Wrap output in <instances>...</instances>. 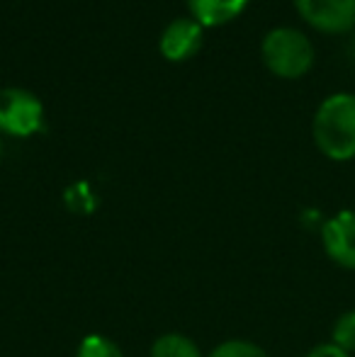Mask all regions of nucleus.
Masks as SVG:
<instances>
[{
    "label": "nucleus",
    "instance_id": "obj_1",
    "mask_svg": "<svg viewBox=\"0 0 355 357\" xmlns=\"http://www.w3.org/2000/svg\"><path fill=\"white\" fill-rule=\"evenodd\" d=\"M314 144L326 158L351 160L355 158V95H328L317 107L312 122Z\"/></svg>",
    "mask_w": 355,
    "mask_h": 357
},
{
    "label": "nucleus",
    "instance_id": "obj_2",
    "mask_svg": "<svg viewBox=\"0 0 355 357\" xmlns=\"http://www.w3.org/2000/svg\"><path fill=\"white\" fill-rule=\"evenodd\" d=\"M263 63L278 78H302L314 66V44L294 27H275L261 44Z\"/></svg>",
    "mask_w": 355,
    "mask_h": 357
},
{
    "label": "nucleus",
    "instance_id": "obj_3",
    "mask_svg": "<svg viewBox=\"0 0 355 357\" xmlns=\"http://www.w3.org/2000/svg\"><path fill=\"white\" fill-rule=\"evenodd\" d=\"M44 124V107L37 95L24 88L0 90V132L10 137H32Z\"/></svg>",
    "mask_w": 355,
    "mask_h": 357
},
{
    "label": "nucleus",
    "instance_id": "obj_4",
    "mask_svg": "<svg viewBox=\"0 0 355 357\" xmlns=\"http://www.w3.org/2000/svg\"><path fill=\"white\" fill-rule=\"evenodd\" d=\"M307 24L326 34H343L355 27V0H294Z\"/></svg>",
    "mask_w": 355,
    "mask_h": 357
},
{
    "label": "nucleus",
    "instance_id": "obj_5",
    "mask_svg": "<svg viewBox=\"0 0 355 357\" xmlns=\"http://www.w3.org/2000/svg\"><path fill=\"white\" fill-rule=\"evenodd\" d=\"M322 243L336 265L355 270V212L343 209L322 226Z\"/></svg>",
    "mask_w": 355,
    "mask_h": 357
},
{
    "label": "nucleus",
    "instance_id": "obj_6",
    "mask_svg": "<svg viewBox=\"0 0 355 357\" xmlns=\"http://www.w3.org/2000/svg\"><path fill=\"white\" fill-rule=\"evenodd\" d=\"M204 27L192 17H178L163 29L161 34V54L168 61H188L202 49Z\"/></svg>",
    "mask_w": 355,
    "mask_h": 357
},
{
    "label": "nucleus",
    "instance_id": "obj_7",
    "mask_svg": "<svg viewBox=\"0 0 355 357\" xmlns=\"http://www.w3.org/2000/svg\"><path fill=\"white\" fill-rule=\"evenodd\" d=\"M246 5L248 0H188L192 20H197L202 27H219L232 22L246 10Z\"/></svg>",
    "mask_w": 355,
    "mask_h": 357
},
{
    "label": "nucleus",
    "instance_id": "obj_8",
    "mask_svg": "<svg viewBox=\"0 0 355 357\" xmlns=\"http://www.w3.org/2000/svg\"><path fill=\"white\" fill-rule=\"evenodd\" d=\"M151 357H202V353L188 335L166 333L153 343Z\"/></svg>",
    "mask_w": 355,
    "mask_h": 357
},
{
    "label": "nucleus",
    "instance_id": "obj_9",
    "mask_svg": "<svg viewBox=\"0 0 355 357\" xmlns=\"http://www.w3.org/2000/svg\"><path fill=\"white\" fill-rule=\"evenodd\" d=\"M331 343L338 345L341 350H346L348 355L355 353V309L346 311L336 319L331 331Z\"/></svg>",
    "mask_w": 355,
    "mask_h": 357
},
{
    "label": "nucleus",
    "instance_id": "obj_10",
    "mask_svg": "<svg viewBox=\"0 0 355 357\" xmlns=\"http://www.w3.org/2000/svg\"><path fill=\"white\" fill-rule=\"evenodd\" d=\"M76 357H124L117 343H112L105 335H88L78 345Z\"/></svg>",
    "mask_w": 355,
    "mask_h": 357
},
{
    "label": "nucleus",
    "instance_id": "obj_11",
    "mask_svg": "<svg viewBox=\"0 0 355 357\" xmlns=\"http://www.w3.org/2000/svg\"><path fill=\"white\" fill-rule=\"evenodd\" d=\"M95 195L90 192V188L86 183H78V185H71L66 190V207L76 214H88L95 209Z\"/></svg>",
    "mask_w": 355,
    "mask_h": 357
},
{
    "label": "nucleus",
    "instance_id": "obj_12",
    "mask_svg": "<svg viewBox=\"0 0 355 357\" xmlns=\"http://www.w3.org/2000/svg\"><path fill=\"white\" fill-rule=\"evenodd\" d=\"M209 357H268V353L261 345L248 343V340H227L219 348H214Z\"/></svg>",
    "mask_w": 355,
    "mask_h": 357
},
{
    "label": "nucleus",
    "instance_id": "obj_13",
    "mask_svg": "<svg viewBox=\"0 0 355 357\" xmlns=\"http://www.w3.org/2000/svg\"><path fill=\"white\" fill-rule=\"evenodd\" d=\"M307 357H351L346 350H341L338 345L333 343H324V345H317L314 350H309Z\"/></svg>",
    "mask_w": 355,
    "mask_h": 357
},
{
    "label": "nucleus",
    "instance_id": "obj_14",
    "mask_svg": "<svg viewBox=\"0 0 355 357\" xmlns=\"http://www.w3.org/2000/svg\"><path fill=\"white\" fill-rule=\"evenodd\" d=\"M0 149H3V144H0Z\"/></svg>",
    "mask_w": 355,
    "mask_h": 357
}]
</instances>
